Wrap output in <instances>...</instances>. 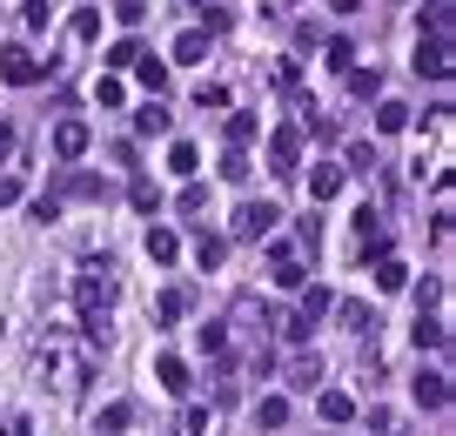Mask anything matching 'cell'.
Instances as JSON below:
<instances>
[{
	"label": "cell",
	"instance_id": "1",
	"mask_svg": "<svg viewBox=\"0 0 456 436\" xmlns=\"http://www.w3.org/2000/svg\"><path fill=\"white\" fill-rule=\"evenodd\" d=\"M75 302H81V329L88 343H107V309H114V262H88L75 275Z\"/></svg>",
	"mask_w": 456,
	"mask_h": 436
},
{
	"label": "cell",
	"instance_id": "2",
	"mask_svg": "<svg viewBox=\"0 0 456 436\" xmlns=\"http://www.w3.org/2000/svg\"><path fill=\"white\" fill-rule=\"evenodd\" d=\"M34 377L54 383L61 396H81V383H88V356H67L61 336H47V343L34 349Z\"/></svg>",
	"mask_w": 456,
	"mask_h": 436
},
{
	"label": "cell",
	"instance_id": "3",
	"mask_svg": "<svg viewBox=\"0 0 456 436\" xmlns=\"http://www.w3.org/2000/svg\"><path fill=\"white\" fill-rule=\"evenodd\" d=\"M295 168H303V128H295V121H282V128L269 135V175L289 181Z\"/></svg>",
	"mask_w": 456,
	"mask_h": 436
},
{
	"label": "cell",
	"instance_id": "4",
	"mask_svg": "<svg viewBox=\"0 0 456 436\" xmlns=\"http://www.w3.org/2000/svg\"><path fill=\"white\" fill-rule=\"evenodd\" d=\"M275 222H282V209H275V202H242V209H235V235H242V242L275 235Z\"/></svg>",
	"mask_w": 456,
	"mask_h": 436
},
{
	"label": "cell",
	"instance_id": "5",
	"mask_svg": "<svg viewBox=\"0 0 456 436\" xmlns=\"http://www.w3.org/2000/svg\"><path fill=\"white\" fill-rule=\"evenodd\" d=\"M41 75H47V67L28 54V47H0V81H7V88H34Z\"/></svg>",
	"mask_w": 456,
	"mask_h": 436
},
{
	"label": "cell",
	"instance_id": "6",
	"mask_svg": "<svg viewBox=\"0 0 456 436\" xmlns=\"http://www.w3.org/2000/svg\"><path fill=\"white\" fill-rule=\"evenodd\" d=\"M269 275H275V289H309V275H303V256H295L289 242H275V249H269Z\"/></svg>",
	"mask_w": 456,
	"mask_h": 436
},
{
	"label": "cell",
	"instance_id": "7",
	"mask_svg": "<svg viewBox=\"0 0 456 436\" xmlns=\"http://www.w3.org/2000/svg\"><path fill=\"white\" fill-rule=\"evenodd\" d=\"M88 121H75V115H67V121H54V155H61V162H81V155H88Z\"/></svg>",
	"mask_w": 456,
	"mask_h": 436
},
{
	"label": "cell",
	"instance_id": "8",
	"mask_svg": "<svg viewBox=\"0 0 456 436\" xmlns=\"http://www.w3.org/2000/svg\"><path fill=\"white\" fill-rule=\"evenodd\" d=\"M416 75H429V81L450 75V41H416Z\"/></svg>",
	"mask_w": 456,
	"mask_h": 436
},
{
	"label": "cell",
	"instance_id": "9",
	"mask_svg": "<svg viewBox=\"0 0 456 436\" xmlns=\"http://www.w3.org/2000/svg\"><path fill=\"white\" fill-rule=\"evenodd\" d=\"M335 195H342V168L316 162V168H309V202H335Z\"/></svg>",
	"mask_w": 456,
	"mask_h": 436
},
{
	"label": "cell",
	"instance_id": "10",
	"mask_svg": "<svg viewBox=\"0 0 456 436\" xmlns=\"http://www.w3.org/2000/svg\"><path fill=\"white\" fill-rule=\"evenodd\" d=\"M154 383H161L168 396H182L188 390V362L182 356H154Z\"/></svg>",
	"mask_w": 456,
	"mask_h": 436
},
{
	"label": "cell",
	"instance_id": "11",
	"mask_svg": "<svg viewBox=\"0 0 456 436\" xmlns=\"http://www.w3.org/2000/svg\"><path fill=\"white\" fill-rule=\"evenodd\" d=\"M201 54H208V34H201V28H188V34H175V47H168V60H182V67H195Z\"/></svg>",
	"mask_w": 456,
	"mask_h": 436
},
{
	"label": "cell",
	"instance_id": "12",
	"mask_svg": "<svg viewBox=\"0 0 456 436\" xmlns=\"http://www.w3.org/2000/svg\"><path fill=\"white\" fill-rule=\"evenodd\" d=\"M416 403H423V409H443V403H450V377L423 369V377H416Z\"/></svg>",
	"mask_w": 456,
	"mask_h": 436
},
{
	"label": "cell",
	"instance_id": "13",
	"mask_svg": "<svg viewBox=\"0 0 456 436\" xmlns=\"http://www.w3.org/2000/svg\"><path fill=\"white\" fill-rule=\"evenodd\" d=\"M316 409H322V423H356V396H342V390H322Z\"/></svg>",
	"mask_w": 456,
	"mask_h": 436
},
{
	"label": "cell",
	"instance_id": "14",
	"mask_svg": "<svg viewBox=\"0 0 456 436\" xmlns=\"http://www.w3.org/2000/svg\"><path fill=\"white\" fill-rule=\"evenodd\" d=\"M423 41H450V0H429L423 7Z\"/></svg>",
	"mask_w": 456,
	"mask_h": 436
},
{
	"label": "cell",
	"instance_id": "15",
	"mask_svg": "<svg viewBox=\"0 0 456 436\" xmlns=\"http://www.w3.org/2000/svg\"><path fill=\"white\" fill-rule=\"evenodd\" d=\"M329 309H335V296H329V289H303V309H295V316H303L309 329H316V322L329 316Z\"/></svg>",
	"mask_w": 456,
	"mask_h": 436
},
{
	"label": "cell",
	"instance_id": "16",
	"mask_svg": "<svg viewBox=\"0 0 456 436\" xmlns=\"http://www.w3.org/2000/svg\"><path fill=\"white\" fill-rule=\"evenodd\" d=\"M135 75H141V88H148L154 101H161V88H168V60H154V54H141V60H135Z\"/></svg>",
	"mask_w": 456,
	"mask_h": 436
},
{
	"label": "cell",
	"instance_id": "17",
	"mask_svg": "<svg viewBox=\"0 0 456 436\" xmlns=\"http://www.w3.org/2000/svg\"><path fill=\"white\" fill-rule=\"evenodd\" d=\"M128 423H135V409H128V403H107L101 416H94V436H122Z\"/></svg>",
	"mask_w": 456,
	"mask_h": 436
},
{
	"label": "cell",
	"instance_id": "18",
	"mask_svg": "<svg viewBox=\"0 0 456 436\" xmlns=\"http://www.w3.org/2000/svg\"><path fill=\"white\" fill-rule=\"evenodd\" d=\"M289 383L316 396V383H322V356H295V362H289Z\"/></svg>",
	"mask_w": 456,
	"mask_h": 436
},
{
	"label": "cell",
	"instance_id": "19",
	"mask_svg": "<svg viewBox=\"0 0 456 436\" xmlns=\"http://www.w3.org/2000/svg\"><path fill=\"white\" fill-rule=\"evenodd\" d=\"M416 349H443V343H450V329H443V316H416Z\"/></svg>",
	"mask_w": 456,
	"mask_h": 436
},
{
	"label": "cell",
	"instance_id": "20",
	"mask_svg": "<svg viewBox=\"0 0 456 436\" xmlns=\"http://www.w3.org/2000/svg\"><path fill=\"white\" fill-rule=\"evenodd\" d=\"M148 256L154 262H175V256H182V235H175V228H148Z\"/></svg>",
	"mask_w": 456,
	"mask_h": 436
},
{
	"label": "cell",
	"instance_id": "21",
	"mask_svg": "<svg viewBox=\"0 0 456 436\" xmlns=\"http://www.w3.org/2000/svg\"><path fill=\"white\" fill-rule=\"evenodd\" d=\"M376 128L382 135H403V128H410V107L403 101H376Z\"/></svg>",
	"mask_w": 456,
	"mask_h": 436
},
{
	"label": "cell",
	"instance_id": "22",
	"mask_svg": "<svg viewBox=\"0 0 456 436\" xmlns=\"http://www.w3.org/2000/svg\"><path fill=\"white\" fill-rule=\"evenodd\" d=\"M256 423H262V430H282V423H289V396H262V403H256Z\"/></svg>",
	"mask_w": 456,
	"mask_h": 436
},
{
	"label": "cell",
	"instance_id": "23",
	"mask_svg": "<svg viewBox=\"0 0 456 436\" xmlns=\"http://www.w3.org/2000/svg\"><path fill=\"white\" fill-rule=\"evenodd\" d=\"M135 128H141V135H168V128H175V115H168L161 101H148V107L135 115Z\"/></svg>",
	"mask_w": 456,
	"mask_h": 436
},
{
	"label": "cell",
	"instance_id": "24",
	"mask_svg": "<svg viewBox=\"0 0 456 436\" xmlns=\"http://www.w3.org/2000/svg\"><path fill=\"white\" fill-rule=\"evenodd\" d=\"M168 168L195 181V168H201V148H195V141H175V148H168Z\"/></svg>",
	"mask_w": 456,
	"mask_h": 436
},
{
	"label": "cell",
	"instance_id": "25",
	"mask_svg": "<svg viewBox=\"0 0 456 436\" xmlns=\"http://www.w3.org/2000/svg\"><path fill=\"white\" fill-rule=\"evenodd\" d=\"M350 94H356V101H376V94H382V75H376V67H350Z\"/></svg>",
	"mask_w": 456,
	"mask_h": 436
},
{
	"label": "cell",
	"instance_id": "26",
	"mask_svg": "<svg viewBox=\"0 0 456 436\" xmlns=\"http://www.w3.org/2000/svg\"><path fill=\"white\" fill-rule=\"evenodd\" d=\"M208 430H215V409L208 403H188L182 409V436H208Z\"/></svg>",
	"mask_w": 456,
	"mask_h": 436
},
{
	"label": "cell",
	"instance_id": "27",
	"mask_svg": "<svg viewBox=\"0 0 456 436\" xmlns=\"http://www.w3.org/2000/svg\"><path fill=\"white\" fill-rule=\"evenodd\" d=\"M376 289H410V269H403L396 256H382L376 262Z\"/></svg>",
	"mask_w": 456,
	"mask_h": 436
},
{
	"label": "cell",
	"instance_id": "28",
	"mask_svg": "<svg viewBox=\"0 0 456 436\" xmlns=\"http://www.w3.org/2000/svg\"><path fill=\"white\" fill-rule=\"evenodd\" d=\"M182 309H188V296H182V289H168V296H154V322H161V329H168L175 316H182Z\"/></svg>",
	"mask_w": 456,
	"mask_h": 436
},
{
	"label": "cell",
	"instance_id": "29",
	"mask_svg": "<svg viewBox=\"0 0 456 436\" xmlns=\"http://www.w3.org/2000/svg\"><path fill=\"white\" fill-rule=\"evenodd\" d=\"M222 256H228L222 235H201V242H195V262H201V269H222Z\"/></svg>",
	"mask_w": 456,
	"mask_h": 436
},
{
	"label": "cell",
	"instance_id": "30",
	"mask_svg": "<svg viewBox=\"0 0 456 436\" xmlns=\"http://www.w3.org/2000/svg\"><path fill=\"white\" fill-rule=\"evenodd\" d=\"M195 343H201V356H222V349H228V322H208V329H195Z\"/></svg>",
	"mask_w": 456,
	"mask_h": 436
},
{
	"label": "cell",
	"instance_id": "31",
	"mask_svg": "<svg viewBox=\"0 0 456 436\" xmlns=\"http://www.w3.org/2000/svg\"><path fill=\"white\" fill-rule=\"evenodd\" d=\"M256 141V115H228V148H248Z\"/></svg>",
	"mask_w": 456,
	"mask_h": 436
},
{
	"label": "cell",
	"instance_id": "32",
	"mask_svg": "<svg viewBox=\"0 0 456 436\" xmlns=\"http://www.w3.org/2000/svg\"><path fill=\"white\" fill-rule=\"evenodd\" d=\"M135 60H141V41H114V47H107V67H114V75L135 67Z\"/></svg>",
	"mask_w": 456,
	"mask_h": 436
},
{
	"label": "cell",
	"instance_id": "33",
	"mask_svg": "<svg viewBox=\"0 0 456 436\" xmlns=\"http://www.w3.org/2000/svg\"><path fill=\"white\" fill-rule=\"evenodd\" d=\"M128 202H135L141 215H154V209H161V188H154V181H135V188H128Z\"/></svg>",
	"mask_w": 456,
	"mask_h": 436
},
{
	"label": "cell",
	"instance_id": "34",
	"mask_svg": "<svg viewBox=\"0 0 456 436\" xmlns=\"http://www.w3.org/2000/svg\"><path fill=\"white\" fill-rule=\"evenodd\" d=\"M75 41H101V7H81L75 14Z\"/></svg>",
	"mask_w": 456,
	"mask_h": 436
},
{
	"label": "cell",
	"instance_id": "35",
	"mask_svg": "<svg viewBox=\"0 0 456 436\" xmlns=\"http://www.w3.org/2000/svg\"><path fill=\"white\" fill-rule=\"evenodd\" d=\"M94 101H101V107H122V101H128V88H122L114 75H101V81H94Z\"/></svg>",
	"mask_w": 456,
	"mask_h": 436
},
{
	"label": "cell",
	"instance_id": "36",
	"mask_svg": "<svg viewBox=\"0 0 456 436\" xmlns=\"http://www.w3.org/2000/svg\"><path fill=\"white\" fill-rule=\"evenodd\" d=\"M436 302H443V282H436V275H423V282H416V316H429Z\"/></svg>",
	"mask_w": 456,
	"mask_h": 436
},
{
	"label": "cell",
	"instance_id": "37",
	"mask_svg": "<svg viewBox=\"0 0 456 436\" xmlns=\"http://www.w3.org/2000/svg\"><path fill=\"white\" fill-rule=\"evenodd\" d=\"M248 175H256V168H248V155L228 148V155H222V181H248Z\"/></svg>",
	"mask_w": 456,
	"mask_h": 436
},
{
	"label": "cell",
	"instance_id": "38",
	"mask_svg": "<svg viewBox=\"0 0 456 436\" xmlns=\"http://www.w3.org/2000/svg\"><path fill=\"white\" fill-rule=\"evenodd\" d=\"M342 322H350V329H363V336H376V316H369L363 302H342Z\"/></svg>",
	"mask_w": 456,
	"mask_h": 436
},
{
	"label": "cell",
	"instance_id": "39",
	"mask_svg": "<svg viewBox=\"0 0 456 436\" xmlns=\"http://www.w3.org/2000/svg\"><path fill=\"white\" fill-rule=\"evenodd\" d=\"M175 209H182V215H201V209H208V188H201V181H188V188H182V202H175Z\"/></svg>",
	"mask_w": 456,
	"mask_h": 436
},
{
	"label": "cell",
	"instance_id": "40",
	"mask_svg": "<svg viewBox=\"0 0 456 436\" xmlns=\"http://www.w3.org/2000/svg\"><path fill=\"white\" fill-rule=\"evenodd\" d=\"M350 168L369 175V168H376V148H369V141H350ZM350 168H342V175H350Z\"/></svg>",
	"mask_w": 456,
	"mask_h": 436
},
{
	"label": "cell",
	"instance_id": "41",
	"mask_svg": "<svg viewBox=\"0 0 456 436\" xmlns=\"http://www.w3.org/2000/svg\"><path fill=\"white\" fill-rule=\"evenodd\" d=\"M329 67H335V75H350V67H356V47L350 41H329Z\"/></svg>",
	"mask_w": 456,
	"mask_h": 436
},
{
	"label": "cell",
	"instance_id": "42",
	"mask_svg": "<svg viewBox=\"0 0 456 436\" xmlns=\"http://www.w3.org/2000/svg\"><path fill=\"white\" fill-rule=\"evenodd\" d=\"M195 101H201V107H228V88H222V81H201Z\"/></svg>",
	"mask_w": 456,
	"mask_h": 436
},
{
	"label": "cell",
	"instance_id": "43",
	"mask_svg": "<svg viewBox=\"0 0 456 436\" xmlns=\"http://www.w3.org/2000/svg\"><path fill=\"white\" fill-rule=\"evenodd\" d=\"M7 202H20V181L14 175H0V209H7Z\"/></svg>",
	"mask_w": 456,
	"mask_h": 436
},
{
	"label": "cell",
	"instance_id": "44",
	"mask_svg": "<svg viewBox=\"0 0 456 436\" xmlns=\"http://www.w3.org/2000/svg\"><path fill=\"white\" fill-rule=\"evenodd\" d=\"M0 436H34V423H28V416H14V423H7Z\"/></svg>",
	"mask_w": 456,
	"mask_h": 436
},
{
	"label": "cell",
	"instance_id": "45",
	"mask_svg": "<svg viewBox=\"0 0 456 436\" xmlns=\"http://www.w3.org/2000/svg\"><path fill=\"white\" fill-rule=\"evenodd\" d=\"M7 155H14V128H0V162H7Z\"/></svg>",
	"mask_w": 456,
	"mask_h": 436
},
{
	"label": "cell",
	"instance_id": "46",
	"mask_svg": "<svg viewBox=\"0 0 456 436\" xmlns=\"http://www.w3.org/2000/svg\"><path fill=\"white\" fill-rule=\"evenodd\" d=\"M382 436H403V430H382Z\"/></svg>",
	"mask_w": 456,
	"mask_h": 436
}]
</instances>
